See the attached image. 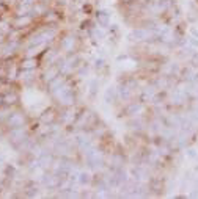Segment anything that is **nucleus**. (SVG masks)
I'll list each match as a JSON object with an SVG mask.
<instances>
[{
    "mask_svg": "<svg viewBox=\"0 0 198 199\" xmlns=\"http://www.w3.org/2000/svg\"><path fill=\"white\" fill-rule=\"evenodd\" d=\"M156 33L151 32V30H146V28H138V30H134L130 35V38L134 39V41H148V39L154 38Z\"/></svg>",
    "mask_w": 198,
    "mask_h": 199,
    "instance_id": "f257e3e1",
    "label": "nucleus"
},
{
    "mask_svg": "<svg viewBox=\"0 0 198 199\" xmlns=\"http://www.w3.org/2000/svg\"><path fill=\"white\" fill-rule=\"evenodd\" d=\"M186 99H187V96L184 94L182 91H175L173 94H171V97H170V100H171L173 105H182L184 102H186Z\"/></svg>",
    "mask_w": 198,
    "mask_h": 199,
    "instance_id": "f03ea898",
    "label": "nucleus"
},
{
    "mask_svg": "<svg viewBox=\"0 0 198 199\" xmlns=\"http://www.w3.org/2000/svg\"><path fill=\"white\" fill-rule=\"evenodd\" d=\"M22 122H24V118H22V115H13L11 118H10V121H8V124L11 126V127H21L22 126Z\"/></svg>",
    "mask_w": 198,
    "mask_h": 199,
    "instance_id": "7ed1b4c3",
    "label": "nucleus"
},
{
    "mask_svg": "<svg viewBox=\"0 0 198 199\" xmlns=\"http://www.w3.org/2000/svg\"><path fill=\"white\" fill-rule=\"evenodd\" d=\"M74 38H71V36H68V38H64L63 41H61V49L63 50H68V52H71L72 50V47H74Z\"/></svg>",
    "mask_w": 198,
    "mask_h": 199,
    "instance_id": "20e7f679",
    "label": "nucleus"
},
{
    "mask_svg": "<svg viewBox=\"0 0 198 199\" xmlns=\"http://www.w3.org/2000/svg\"><path fill=\"white\" fill-rule=\"evenodd\" d=\"M98 22L99 24H102V25H107L109 24V14L105 11H101V13H98Z\"/></svg>",
    "mask_w": 198,
    "mask_h": 199,
    "instance_id": "39448f33",
    "label": "nucleus"
},
{
    "mask_svg": "<svg viewBox=\"0 0 198 199\" xmlns=\"http://www.w3.org/2000/svg\"><path fill=\"white\" fill-rule=\"evenodd\" d=\"M57 75H58V69L57 68H52V69H49V72H46V80L50 82V80H54Z\"/></svg>",
    "mask_w": 198,
    "mask_h": 199,
    "instance_id": "423d86ee",
    "label": "nucleus"
},
{
    "mask_svg": "<svg viewBox=\"0 0 198 199\" xmlns=\"http://www.w3.org/2000/svg\"><path fill=\"white\" fill-rule=\"evenodd\" d=\"M35 66H36V61L32 60V58H29V60H25V61H24L22 68H24V69H33Z\"/></svg>",
    "mask_w": 198,
    "mask_h": 199,
    "instance_id": "0eeeda50",
    "label": "nucleus"
},
{
    "mask_svg": "<svg viewBox=\"0 0 198 199\" xmlns=\"http://www.w3.org/2000/svg\"><path fill=\"white\" fill-rule=\"evenodd\" d=\"M54 118H55V116H54V113H52V111H47V113H44V115H43V118H41V119H43V122H50Z\"/></svg>",
    "mask_w": 198,
    "mask_h": 199,
    "instance_id": "6e6552de",
    "label": "nucleus"
},
{
    "mask_svg": "<svg viewBox=\"0 0 198 199\" xmlns=\"http://www.w3.org/2000/svg\"><path fill=\"white\" fill-rule=\"evenodd\" d=\"M16 100H17V96H16V94H11V96H6V97H5V102H6V103H14Z\"/></svg>",
    "mask_w": 198,
    "mask_h": 199,
    "instance_id": "1a4fd4ad",
    "label": "nucleus"
},
{
    "mask_svg": "<svg viewBox=\"0 0 198 199\" xmlns=\"http://www.w3.org/2000/svg\"><path fill=\"white\" fill-rule=\"evenodd\" d=\"M93 35H95L96 38H104V32L99 30V28H95V30H93Z\"/></svg>",
    "mask_w": 198,
    "mask_h": 199,
    "instance_id": "9d476101",
    "label": "nucleus"
},
{
    "mask_svg": "<svg viewBox=\"0 0 198 199\" xmlns=\"http://www.w3.org/2000/svg\"><path fill=\"white\" fill-rule=\"evenodd\" d=\"M46 21H47V22H55V21H57L55 13H50V16H46Z\"/></svg>",
    "mask_w": 198,
    "mask_h": 199,
    "instance_id": "9b49d317",
    "label": "nucleus"
},
{
    "mask_svg": "<svg viewBox=\"0 0 198 199\" xmlns=\"http://www.w3.org/2000/svg\"><path fill=\"white\" fill-rule=\"evenodd\" d=\"M88 177H90L88 174H80V183H88V182H90Z\"/></svg>",
    "mask_w": 198,
    "mask_h": 199,
    "instance_id": "f8f14e48",
    "label": "nucleus"
},
{
    "mask_svg": "<svg viewBox=\"0 0 198 199\" xmlns=\"http://www.w3.org/2000/svg\"><path fill=\"white\" fill-rule=\"evenodd\" d=\"M190 44L196 47V46H198V38H190Z\"/></svg>",
    "mask_w": 198,
    "mask_h": 199,
    "instance_id": "ddd939ff",
    "label": "nucleus"
},
{
    "mask_svg": "<svg viewBox=\"0 0 198 199\" xmlns=\"http://www.w3.org/2000/svg\"><path fill=\"white\" fill-rule=\"evenodd\" d=\"M190 33L193 35V38H198V30H195V28H190Z\"/></svg>",
    "mask_w": 198,
    "mask_h": 199,
    "instance_id": "4468645a",
    "label": "nucleus"
},
{
    "mask_svg": "<svg viewBox=\"0 0 198 199\" xmlns=\"http://www.w3.org/2000/svg\"><path fill=\"white\" fill-rule=\"evenodd\" d=\"M187 155H189V157H195V151H193V149H189V151H187Z\"/></svg>",
    "mask_w": 198,
    "mask_h": 199,
    "instance_id": "2eb2a0df",
    "label": "nucleus"
},
{
    "mask_svg": "<svg viewBox=\"0 0 198 199\" xmlns=\"http://www.w3.org/2000/svg\"><path fill=\"white\" fill-rule=\"evenodd\" d=\"M24 2H25V3H32V2H33V0H24Z\"/></svg>",
    "mask_w": 198,
    "mask_h": 199,
    "instance_id": "dca6fc26",
    "label": "nucleus"
},
{
    "mask_svg": "<svg viewBox=\"0 0 198 199\" xmlns=\"http://www.w3.org/2000/svg\"><path fill=\"white\" fill-rule=\"evenodd\" d=\"M124 2H129V0H124Z\"/></svg>",
    "mask_w": 198,
    "mask_h": 199,
    "instance_id": "f3484780",
    "label": "nucleus"
}]
</instances>
